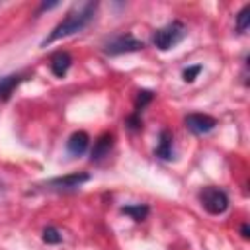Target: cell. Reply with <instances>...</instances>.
I'll return each instance as SVG.
<instances>
[{"label":"cell","instance_id":"cell-1","mask_svg":"<svg viewBox=\"0 0 250 250\" xmlns=\"http://www.w3.org/2000/svg\"><path fill=\"white\" fill-rule=\"evenodd\" d=\"M96 8H98L96 2H82V4L74 6V8L66 14V18L55 25V29L49 33V37L41 43V47H45V45H49V43H53V41H57V39L68 37V35H72V33H76V31H82V29L92 21V18H94V14H96Z\"/></svg>","mask_w":250,"mask_h":250},{"label":"cell","instance_id":"cell-2","mask_svg":"<svg viewBox=\"0 0 250 250\" xmlns=\"http://www.w3.org/2000/svg\"><path fill=\"white\" fill-rule=\"evenodd\" d=\"M184 37H186V25L176 20V21H170L168 25L160 27V29L154 33L152 41H154V45H156L160 51H168V49H172L176 43H180Z\"/></svg>","mask_w":250,"mask_h":250},{"label":"cell","instance_id":"cell-3","mask_svg":"<svg viewBox=\"0 0 250 250\" xmlns=\"http://www.w3.org/2000/svg\"><path fill=\"white\" fill-rule=\"evenodd\" d=\"M199 199H201L203 209L209 215H223L229 209V195L219 188H213V186L203 188Z\"/></svg>","mask_w":250,"mask_h":250},{"label":"cell","instance_id":"cell-4","mask_svg":"<svg viewBox=\"0 0 250 250\" xmlns=\"http://www.w3.org/2000/svg\"><path fill=\"white\" fill-rule=\"evenodd\" d=\"M145 45L143 41L135 39L133 35H119V37H113L105 47V55H123V53H133V51H141Z\"/></svg>","mask_w":250,"mask_h":250},{"label":"cell","instance_id":"cell-5","mask_svg":"<svg viewBox=\"0 0 250 250\" xmlns=\"http://www.w3.org/2000/svg\"><path fill=\"white\" fill-rule=\"evenodd\" d=\"M90 180V174H84V172H76V174H66V176H61V178H53L47 182V186L51 189H59V191H68V189H76L80 188L84 182Z\"/></svg>","mask_w":250,"mask_h":250},{"label":"cell","instance_id":"cell-6","mask_svg":"<svg viewBox=\"0 0 250 250\" xmlns=\"http://www.w3.org/2000/svg\"><path fill=\"white\" fill-rule=\"evenodd\" d=\"M186 127L195 135H205L217 127V119L207 113H189L186 117Z\"/></svg>","mask_w":250,"mask_h":250},{"label":"cell","instance_id":"cell-7","mask_svg":"<svg viewBox=\"0 0 250 250\" xmlns=\"http://www.w3.org/2000/svg\"><path fill=\"white\" fill-rule=\"evenodd\" d=\"M72 64V57L66 53V51H57L53 57H51V72L57 76V78H62L68 68Z\"/></svg>","mask_w":250,"mask_h":250},{"label":"cell","instance_id":"cell-8","mask_svg":"<svg viewBox=\"0 0 250 250\" xmlns=\"http://www.w3.org/2000/svg\"><path fill=\"white\" fill-rule=\"evenodd\" d=\"M88 145H90V137H88V133H84V131H76V133L70 135V139H68V143H66V148H68V152H70L72 156H80V154L86 152Z\"/></svg>","mask_w":250,"mask_h":250},{"label":"cell","instance_id":"cell-9","mask_svg":"<svg viewBox=\"0 0 250 250\" xmlns=\"http://www.w3.org/2000/svg\"><path fill=\"white\" fill-rule=\"evenodd\" d=\"M111 146H113V137L109 133L100 135L98 141L94 143V148H92V160H102L104 156H107Z\"/></svg>","mask_w":250,"mask_h":250},{"label":"cell","instance_id":"cell-10","mask_svg":"<svg viewBox=\"0 0 250 250\" xmlns=\"http://www.w3.org/2000/svg\"><path fill=\"white\" fill-rule=\"evenodd\" d=\"M156 156H160L164 160H170L174 156V150H172V135L166 129L160 131V139H158V146H156Z\"/></svg>","mask_w":250,"mask_h":250},{"label":"cell","instance_id":"cell-11","mask_svg":"<svg viewBox=\"0 0 250 250\" xmlns=\"http://www.w3.org/2000/svg\"><path fill=\"white\" fill-rule=\"evenodd\" d=\"M121 211L125 213V215H129L131 219H135V221H143V219H146V215H148V205H143V203H133V205H125V207H121Z\"/></svg>","mask_w":250,"mask_h":250},{"label":"cell","instance_id":"cell-12","mask_svg":"<svg viewBox=\"0 0 250 250\" xmlns=\"http://www.w3.org/2000/svg\"><path fill=\"white\" fill-rule=\"evenodd\" d=\"M21 76L20 74H10V76H2L0 78V98H8L12 94V90L20 84Z\"/></svg>","mask_w":250,"mask_h":250},{"label":"cell","instance_id":"cell-13","mask_svg":"<svg viewBox=\"0 0 250 250\" xmlns=\"http://www.w3.org/2000/svg\"><path fill=\"white\" fill-rule=\"evenodd\" d=\"M248 25H250V6L246 4V6L236 14V29H238L240 33H244V31L248 29Z\"/></svg>","mask_w":250,"mask_h":250},{"label":"cell","instance_id":"cell-14","mask_svg":"<svg viewBox=\"0 0 250 250\" xmlns=\"http://www.w3.org/2000/svg\"><path fill=\"white\" fill-rule=\"evenodd\" d=\"M61 240H62V234L55 227H47L43 230V242H47V244H59Z\"/></svg>","mask_w":250,"mask_h":250},{"label":"cell","instance_id":"cell-15","mask_svg":"<svg viewBox=\"0 0 250 250\" xmlns=\"http://www.w3.org/2000/svg\"><path fill=\"white\" fill-rule=\"evenodd\" d=\"M148 102H152V92H148V90H141L139 92V96H137V105H135V113L139 115L141 111H143V107L148 104Z\"/></svg>","mask_w":250,"mask_h":250},{"label":"cell","instance_id":"cell-16","mask_svg":"<svg viewBox=\"0 0 250 250\" xmlns=\"http://www.w3.org/2000/svg\"><path fill=\"white\" fill-rule=\"evenodd\" d=\"M201 72V64H195V66H189V68H186L184 70V80L186 82H193L195 80V76Z\"/></svg>","mask_w":250,"mask_h":250},{"label":"cell","instance_id":"cell-17","mask_svg":"<svg viewBox=\"0 0 250 250\" xmlns=\"http://www.w3.org/2000/svg\"><path fill=\"white\" fill-rule=\"evenodd\" d=\"M242 236L248 238V225H242Z\"/></svg>","mask_w":250,"mask_h":250},{"label":"cell","instance_id":"cell-18","mask_svg":"<svg viewBox=\"0 0 250 250\" xmlns=\"http://www.w3.org/2000/svg\"><path fill=\"white\" fill-rule=\"evenodd\" d=\"M0 193H2V184H0Z\"/></svg>","mask_w":250,"mask_h":250}]
</instances>
